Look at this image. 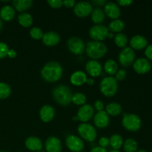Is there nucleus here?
<instances>
[{
	"mask_svg": "<svg viewBox=\"0 0 152 152\" xmlns=\"http://www.w3.org/2000/svg\"><path fill=\"white\" fill-rule=\"evenodd\" d=\"M78 133L83 139L88 142H93L97 136V133L92 125L87 123H83L78 126Z\"/></svg>",
	"mask_w": 152,
	"mask_h": 152,
	"instance_id": "nucleus-6",
	"label": "nucleus"
},
{
	"mask_svg": "<svg viewBox=\"0 0 152 152\" xmlns=\"http://www.w3.org/2000/svg\"><path fill=\"white\" fill-rule=\"evenodd\" d=\"M123 148L126 152H136L138 148L137 142L132 138L127 139L123 143Z\"/></svg>",
	"mask_w": 152,
	"mask_h": 152,
	"instance_id": "nucleus-31",
	"label": "nucleus"
},
{
	"mask_svg": "<svg viewBox=\"0 0 152 152\" xmlns=\"http://www.w3.org/2000/svg\"><path fill=\"white\" fill-rule=\"evenodd\" d=\"M87 79L86 73L82 71H77L71 74L70 77V81L74 86H80L86 83Z\"/></svg>",
	"mask_w": 152,
	"mask_h": 152,
	"instance_id": "nucleus-22",
	"label": "nucleus"
},
{
	"mask_svg": "<svg viewBox=\"0 0 152 152\" xmlns=\"http://www.w3.org/2000/svg\"><path fill=\"white\" fill-rule=\"evenodd\" d=\"M71 102H74L75 105H83L86 102V96L84 94L77 92L73 94Z\"/></svg>",
	"mask_w": 152,
	"mask_h": 152,
	"instance_id": "nucleus-34",
	"label": "nucleus"
},
{
	"mask_svg": "<svg viewBox=\"0 0 152 152\" xmlns=\"http://www.w3.org/2000/svg\"><path fill=\"white\" fill-rule=\"evenodd\" d=\"M42 42L47 46H54L60 41V36L54 31H49L43 34Z\"/></svg>",
	"mask_w": 152,
	"mask_h": 152,
	"instance_id": "nucleus-21",
	"label": "nucleus"
},
{
	"mask_svg": "<svg viewBox=\"0 0 152 152\" xmlns=\"http://www.w3.org/2000/svg\"><path fill=\"white\" fill-rule=\"evenodd\" d=\"M86 83H87L88 85H94V79L92 78H88L87 79Z\"/></svg>",
	"mask_w": 152,
	"mask_h": 152,
	"instance_id": "nucleus-47",
	"label": "nucleus"
},
{
	"mask_svg": "<svg viewBox=\"0 0 152 152\" xmlns=\"http://www.w3.org/2000/svg\"><path fill=\"white\" fill-rule=\"evenodd\" d=\"M108 28L111 32H116L118 34L125 28V22L121 19H114L110 22Z\"/></svg>",
	"mask_w": 152,
	"mask_h": 152,
	"instance_id": "nucleus-28",
	"label": "nucleus"
},
{
	"mask_svg": "<svg viewBox=\"0 0 152 152\" xmlns=\"http://www.w3.org/2000/svg\"><path fill=\"white\" fill-rule=\"evenodd\" d=\"M91 152H108L107 151L106 148H102L100 146H96L94 147L91 150Z\"/></svg>",
	"mask_w": 152,
	"mask_h": 152,
	"instance_id": "nucleus-45",
	"label": "nucleus"
},
{
	"mask_svg": "<svg viewBox=\"0 0 152 152\" xmlns=\"http://www.w3.org/2000/svg\"><path fill=\"white\" fill-rule=\"evenodd\" d=\"M67 45L71 52L76 55H80L84 52L86 45L82 39L77 37H73L67 42Z\"/></svg>",
	"mask_w": 152,
	"mask_h": 152,
	"instance_id": "nucleus-10",
	"label": "nucleus"
},
{
	"mask_svg": "<svg viewBox=\"0 0 152 152\" xmlns=\"http://www.w3.org/2000/svg\"><path fill=\"white\" fill-rule=\"evenodd\" d=\"M18 22L20 25L25 27V28H28V27L32 25L33 17L28 13H21L18 16Z\"/></svg>",
	"mask_w": 152,
	"mask_h": 152,
	"instance_id": "nucleus-27",
	"label": "nucleus"
},
{
	"mask_svg": "<svg viewBox=\"0 0 152 152\" xmlns=\"http://www.w3.org/2000/svg\"><path fill=\"white\" fill-rule=\"evenodd\" d=\"M75 4V0H65V1H63V5H65L66 7H74Z\"/></svg>",
	"mask_w": 152,
	"mask_h": 152,
	"instance_id": "nucleus-42",
	"label": "nucleus"
},
{
	"mask_svg": "<svg viewBox=\"0 0 152 152\" xmlns=\"http://www.w3.org/2000/svg\"><path fill=\"white\" fill-rule=\"evenodd\" d=\"M86 52L88 56L91 59H96L102 58L106 54L107 46L102 42L90 41L86 45Z\"/></svg>",
	"mask_w": 152,
	"mask_h": 152,
	"instance_id": "nucleus-3",
	"label": "nucleus"
},
{
	"mask_svg": "<svg viewBox=\"0 0 152 152\" xmlns=\"http://www.w3.org/2000/svg\"><path fill=\"white\" fill-rule=\"evenodd\" d=\"M16 55H17V53H16V52L14 50H13V49H9V51H8V53H7V56H9L10 58H14L16 57Z\"/></svg>",
	"mask_w": 152,
	"mask_h": 152,
	"instance_id": "nucleus-46",
	"label": "nucleus"
},
{
	"mask_svg": "<svg viewBox=\"0 0 152 152\" xmlns=\"http://www.w3.org/2000/svg\"><path fill=\"white\" fill-rule=\"evenodd\" d=\"M63 74L62 65L57 62H48L42 67L41 70V76L45 81L48 83H54L59 80Z\"/></svg>",
	"mask_w": 152,
	"mask_h": 152,
	"instance_id": "nucleus-1",
	"label": "nucleus"
},
{
	"mask_svg": "<svg viewBox=\"0 0 152 152\" xmlns=\"http://www.w3.org/2000/svg\"><path fill=\"white\" fill-rule=\"evenodd\" d=\"M52 96L57 103L66 106L71 102L73 93L70 88L67 86L59 85L53 88Z\"/></svg>",
	"mask_w": 152,
	"mask_h": 152,
	"instance_id": "nucleus-2",
	"label": "nucleus"
},
{
	"mask_svg": "<svg viewBox=\"0 0 152 152\" xmlns=\"http://www.w3.org/2000/svg\"><path fill=\"white\" fill-rule=\"evenodd\" d=\"M104 12L108 17L112 19H117L120 16V8L116 3L109 1L105 4Z\"/></svg>",
	"mask_w": 152,
	"mask_h": 152,
	"instance_id": "nucleus-17",
	"label": "nucleus"
},
{
	"mask_svg": "<svg viewBox=\"0 0 152 152\" xmlns=\"http://www.w3.org/2000/svg\"><path fill=\"white\" fill-rule=\"evenodd\" d=\"M8 51L9 48L7 44L0 42V59H3L5 56H7Z\"/></svg>",
	"mask_w": 152,
	"mask_h": 152,
	"instance_id": "nucleus-36",
	"label": "nucleus"
},
{
	"mask_svg": "<svg viewBox=\"0 0 152 152\" xmlns=\"http://www.w3.org/2000/svg\"><path fill=\"white\" fill-rule=\"evenodd\" d=\"M117 3L120 6H129L133 3V1L132 0H119L117 1Z\"/></svg>",
	"mask_w": 152,
	"mask_h": 152,
	"instance_id": "nucleus-43",
	"label": "nucleus"
},
{
	"mask_svg": "<svg viewBox=\"0 0 152 152\" xmlns=\"http://www.w3.org/2000/svg\"><path fill=\"white\" fill-rule=\"evenodd\" d=\"M25 146L30 151H32L34 152H37L41 151L42 148V142L39 138L37 137L31 136L29 137L26 139L25 142Z\"/></svg>",
	"mask_w": 152,
	"mask_h": 152,
	"instance_id": "nucleus-19",
	"label": "nucleus"
},
{
	"mask_svg": "<svg viewBox=\"0 0 152 152\" xmlns=\"http://www.w3.org/2000/svg\"><path fill=\"white\" fill-rule=\"evenodd\" d=\"M33 4L31 0H14L13 4L15 9L19 12H23L29 9Z\"/></svg>",
	"mask_w": 152,
	"mask_h": 152,
	"instance_id": "nucleus-26",
	"label": "nucleus"
},
{
	"mask_svg": "<svg viewBox=\"0 0 152 152\" xmlns=\"http://www.w3.org/2000/svg\"><path fill=\"white\" fill-rule=\"evenodd\" d=\"M115 77L114 78L116 79L117 80H123L126 79V76H127V73H126V70H123V69H120L117 71V72L115 74Z\"/></svg>",
	"mask_w": 152,
	"mask_h": 152,
	"instance_id": "nucleus-38",
	"label": "nucleus"
},
{
	"mask_svg": "<svg viewBox=\"0 0 152 152\" xmlns=\"http://www.w3.org/2000/svg\"><path fill=\"white\" fill-rule=\"evenodd\" d=\"M94 123L95 126L99 129L106 128L110 123L109 115L105 111H97L94 117Z\"/></svg>",
	"mask_w": 152,
	"mask_h": 152,
	"instance_id": "nucleus-15",
	"label": "nucleus"
},
{
	"mask_svg": "<svg viewBox=\"0 0 152 152\" xmlns=\"http://www.w3.org/2000/svg\"><path fill=\"white\" fill-rule=\"evenodd\" d=\"M114 42L119 48H124L128 43V37L123 33H118L114 35Z\"/></svg>",
	"mask_w": 152,
	"mask_h": 152,
	"instance_id": "nucleus-32",
	"label": "nucleus"
},
{
	"mask_svg": "<svg viewBox=\"0 0 152 152\" xmlns=\"http://www.w3.org/2000/svg\"><path fill=\"white\" fill-rule=\"evenodd\" d=\"M15 16V9L10 5H4L0 10V18L5 21H10Z\"/></svg>",
	"mask_w": 152,
	"mask_h": 152,
	"instance_id": "nucleus-23",
	"label": "nucleus"
},
{
	"mask_svg": "<svg viewBox=\"0 0 152 152\" xmlns=\"http://www.w3.org/2000/svg\"><path fill=\"white\" fill-rule=\"evenodd\" d=\"M86 70L88 74L93 77H99L102 73V65L97 60H89L86 65Z\"/></svg>",
	"mask_w": 152,
	"mask_h": 152,
	"instance_id": "nucleus-16",
	"label": "nucleus"
},
{
	"mask_svg": "<svg viewBox=\"0 0 152 152\" xmlns=\"http://www.w3.org/2000/svg\"><path fill=\"white\" fill-rule=\"evenodd\" d=\"M48 3L53 8H59L63 5L62 0H49L48 1Z\"/></svg>",
	"mask_w": 152,
	"mask_h": 152,
	"instance_id": "nucleus-37",
	"label": "nucleus"
},
{
	"mask_svg": "<svg viewBox=\"0 0 152 152\" xmlns=\"http://www.w3.org/2000/svg\"><path fill=\"white\" fill-rule=\"evenodd\" d=\"M130 45L133 50H141L148 46V40L142 35H135L131 39Z\"/></svg>",
	"mask_w": 152,
	"mask_h": 152,
	"instance_id": "nucleus-20",
	"label": "nucleus"
},
{
	"mask_svg": "<svg viewBox=\"0 0 152 152\" xmlns=\"http://www.w3.org/2000/svg\"><path fill=\"white\" fill-rule=\"evenodd\" d=\"M65 144L68 149L72 152H81L85 145L83 140L75 135H68L65 139Z\"/></svg>",
	"mask_w": 152,
	"mask_h": 152,
	"instance_id": "nucleus-9",
	"label": "nucleus"
},
{
	"mask_svg": "<svg viewBox=\"0 0 152 152\" xmlns=\"http://www.w3.org/2000/svg\"><path fill=\"white\" fill-rule=\"evenodd\" d=\"M92 3L96 6H103L107 3L106 0H93Z\"/></svg>",
	"mask_w": 152,
	"mask_h": 152,
	"instance_id": "nucleus-44",
	"label": "nucleus"
},
{
	"mask_svg": "<svg viewBox=\"0 0 152 152\" xmlns=\"http://www.w3.org/2000/svg\"><path fill=\"white\" fill-rule=\"evenodd\" d=\"M109 152H120L119 150H111V151H110Z\"/></svg>",
	"mask_w": 152,
	"mask_h": 152,
	"instance_id": "nucleus-49",
	"label": "nucleus"
},
{
	"mask_svg": "<svg viewBox=\"0 0 152 152\" xmlns=\"http://www.w3.org/2000/svg\"><path fill=\"white\" fill-rule=\"evenodd\" d=\"M99 145L102 148H105L110 145L109 139L108 137H102L99 140Z\"/></svg>",
	"mask_w": 152,
	"mask_h": 152,
	"instance_id": "nucleus-39",
	"label": "nucleus"
},
{
	"mask_svg": "<svg viewBox=\"0 0 152 152\" xmlns=\"http://www.w3.org/2000/svg\"><path fill=\"white\" fill-rule=\"evenodd\" d=\"M105 109H106L107 114L108 115L113 116V117L120 115L122 113V111H123L121 105L117 103V102H111V103H108L106 105V107H105Z\"/></svg>",
	"mask_w": 152,
	"mask_h": 152,
	"instance_id": "nucleus-25",
	"label": "nucleus"
},
{
	"mask_svg": "<svg viewBox=\"0 0 152 152\" xmlns=\"http://www.w3.org/2000/svg\"><path fill=\"white\" fill-rule=\"evenodd\" d=\"M94 108H95V109H96L97 111H103L105 105H104L103 102H102V100H99V99H98V100H96L94 102Z\"/></svg>",
	"mask_w": 152,
	"mask_h": 152,
	"instance_id": "nucleus-40",
	"label": "nucleus"
},
{
	"mask_svg": "<svg viewBox=\"0 0 152 152\" xmlns=\"http://www.w3.org/2000/svg\"><path fill=\"white\" fill-rule=\"evenodd\" d=\"M94 114V108L90 104H84L77 111V119L83 123L89 121Z\"/></svg>",
	"mask_w": 152,
	"mask_h": 152,
	"instance_id": "nucleus-11",
	"label": "nucleus"
},
{
	"mask_svg": "<svg viewBox=\"0 0 152 152\" xmlns=\"http://www.w3.org/2000/svg\"><path fill=\"white\" fill-rule=\"evenodd\" d=\"M45 147L47 152H62V145L60 140L54 136H50L45 140Z\"/></svg>",
	"mask_w": 152,
	"mask_h": 152,
	"instance_id": "nucleus-14",
	"label": "nucleus"
},
{
	"mask_svg": "<svg viewBox=\"0 0 152 152\" xmlns=\"http://www.w3.org/2000/svg\"><path fill=\"white\" fill-rule=\"evenodd\" d=\"M55 116V109L50 105H45L39 111V117L44 123H49Z\"/></svg>",
	"mask_w": 152,
	"mask_h": 152,
	"instance_id": "nucleus-18",
	"label": "nucleus"
},
{
	"mask_svg": "<svg viewBox=\"0 0 152 152\" xmlns=\"http://www.w3.org/2000/svg\"><path fill=\"white\" fill-rule=\"evenodd\" d=\"M123 126L129 132H137L141 127L140 118L134 114H124L122 120Z\"/></svg>",
	"mask_w": 152,
	"mask_h": 152,
	"instance_id": "nucleus-5",
	"label": "nucleus"
},
{
	"mask_svg": "<svg viewBox=\"0 0 152 152\" xmlns=\"http://www.w3.org/2000/svg\"><path fill=\"white\" fill-rule=\"evenodd\" d=\"M133 68L137 74H144L151 70V64L150 61L145 58H139L134 62Z\"/></svg>",
	"mask_w": 152,
	"mask_h": 152,
	"instance_id": "nucleus-13",
	"label": "nucleus"
},
{
	"mask_svg": "<svg viewBox=\"0 0 152 152\" xmlns=\"http://www.w3.org/2000/svg\"><path fill=\"white\" fill-rule=\"evenodd\" d=\"M37 152H44V151H37Z\"/></svg>",
	"mask_w": 152,
	"mask_h": 152,
	"instance_id": "nucleus-52",
	"label": "nucleus"
},
{
	"mask_svg": "<svg viewBox=\"0 0 152 152\" xmlns=\"http://www.w3.org/2000/svg\"><path fill=\"white\" fill-rule=\"evenodd\" d=\"M109 30L105 25H95L89 30V35L94 41L100 42L108 37Z\"/></svg>",
	"mask_w": 152,
	"mask_h": 152,
	"instance_id": "nucleus-7",
	"label": "nucleus"
},
{
	"mask_svg": "<svg viewBox=\"0 0 152 152\" xmlns=\"http://www.w3.org/2000/svg\"><path fill=\"white\" fill-rule=\"evenodd\" d=\"M81 152H84V151H81Z\"/></svg>",
	"mask_w": 152,
	"mask_h": 152,
	"instance_id": "nucleus-53",
	"label": "nucleus"
},
{
	"mask_svg": "<svg viewBox=\"0 0 152 152\" xmlns=\"http://www.w3.org/2000/svg\"><path fill=\"white\" fill-rule=\"evenodd\" d=\"M109 142L113 150H119L123 145V139L120 134H113L110 137Z\"/></svg>",
	"mask_w": 152,
	"mask_h": 152,
	"instance_id": "nucleus-30",
	"label": "nucleus"
},
{
	"mask_svg": "<svg viewBox=\"0 0 152 152\" xmlns=\"http://www.w3.org/2000/svg\"><path fill=\"white\" fill-rule=\"evenodd\" d=\"M145 55L147 59L152 60V45H149L145 48Z\"/></svg>",
	"mask_w": 152,
	"mask_h": 152,
	"instance_id": "nucleus-41",
	"label": "nucleus"
},
{
	"mask_svg": "<svg viewBox=\"0 0 152 152\" xmlns=\"http://www.w3.org/2000/svg\"><path fill=\"white\" fill-rule=\"evenodd\" d=\"M2 25H3L2 21H1V18H0V30H1V28H2Z\"/></svg>",
	"mask_w": 152,
	"mask_h": 152,
	"instance_id": "nucleus-48",
	"label": "nucleus"
},
{
	"mask_svg": "<svg viewBox=\"0 0 152 152\" xmlns=\"http://www.w3.org/2000/svg\"><path fill=\"white\" fill-rule=\"evenodd\" d=\"M0 152H8V151H0Z\"/></svg>",
	"mask_w": 152,
	"mask_h": 152,
	"instance_id": "nucleus-51",
	"label": "nucleus"
},
{
	"mask_svg": "<svg viewBox=\"0 0 152 152\" xmlns=\"http://www.w3.org/2000/svg\"><path fill=\"white\" fill-rule=\"evenodd\" d=\"M104 69L107 74L110 75H114V74H116V73L118 71V65L115 60L109 59L104 64Z\"/></svg>",
	"mask_w": 152,
	"mask_h": 152,
	"instance_id": "nucleus-29",
	"label": "nucleus"
},
{
	"mask_svg": "<svg viewBox=\"0 0 152 152\" xmlns=\"http://www.w3.org/2000/svg\"><path fill=\"white\" fill-rule=\"evenodd\" d=\"M11 94V88L8 84L1 82L0 83V99L8 97Z\"/></svg>",
	"mask_w": 152,
	"mask_h": 152,
	"instance_id": "nucleus-33",
	"label": "nucleus"
},
{
	"mask_svg": "<svg viewBox=\"0 0 152 152\" xmlns=\"http://www.w3.org/2000/svg\"><path fill=\"white\" fill-rule=\"evenodd\" d=\"M99 89L104 96L108 97L114 96L118 91L117 80L111 76L104 77L99 84Z\"/></svg>",
	"mask_w": 152,
	"mask_h": 152,
	"instance_id": "nucleus-4",
	"label": "nucleus"
},
{
	"mask_svg": "<svg viewBox=\"0 0 152 152\" xmlns=\"http://www.w3.org/2000/svg\"><path fill=\"white\" fill-rule=\"evenodd\" d=\"M136 152H147V151H145V150H139V151H137Z\"/></svg>",
	"mask_w": 152,
	"mask_h": 152,
	"instance_id": "nucleus-50",
	"label": "nucleus"
},
{
	"mask_svg": "<svg viewBox=\"0 0 152 152\" xmlns=\"http://www.w3.org/2000/svg\"><path fill=\"white\" fill-rule=\"evenodd\" d=\"M43 32L39 27H34L30 31V35L34 39H40L43 37Z\"/></svg>",
	"mask_w": 152,
	"mask_h": 152,
	"instance_id": "nucleus-35",
	"label": "nucleus"
},
{
	"mask_svg": "<svg viewBox=\"0 0 152 152\" xmlns=\"http://www.w3.org/2000/svg\"><path fill=\"white\" fill-rule=\"evenodd\" d=\"M135 55L134 51L132 48L126 47L122 49L120 52L118 59L119 62L123 67H129L134 63L135 61Z\"/></svg>",
	"mask_w": 152,
	"mask_h": 152,
	"instance_id": "nucleus-8",
	"label": "nucleus"
},
{
	"mask_svg": "<svg viewBox=\"0 0 152 152\" xmlns=\"http://www.w3.org/2000/svg\"><path fill=\"white\" fill-rule=\"evenodd\" d=\"M93 7L88 1H82L76 3L74 7V13L79 17H86L91 13Z\"/></svg>",
	"mask_w": 152,
	"mask_h": 152,
	"instance_id": "nucleus-12",
	"label": "nucleus"
},
{
	"mask_svg": "<svg viewBox=\"0 0 152 152\" xmlns=\"http://www.w3.org/2000/svg\"><path fill=\"white\" fill-rule=\"evenodd\" d=\"M91 15L92 21L95 24H96V25H99V24L103 22V21L105 20V12L100 7H96L95 9H94Z\"/></svg>",
	"mask_w": 152,
	"mask_h": 152,
	"instance_id": "nucleus-24",
	"label": "nucleus"
}]
</instances>
